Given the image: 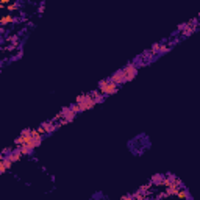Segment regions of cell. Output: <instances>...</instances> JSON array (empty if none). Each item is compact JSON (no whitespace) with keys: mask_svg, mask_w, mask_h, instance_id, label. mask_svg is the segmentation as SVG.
Wrapping results in <instances>:
<instances>
[{"mask_svg":"<svg viewBox=\"0 0 200 200\" xmlns=\"http://www.w3.org/2000/svg\"><path fill=\"white\" fill-rule=\"evenodd\" d=\"M119 91V86L114 84L110 78H103L99 82V92L102 95H113Z\"/></svg>","mask_w":200,"mask_h":200,"instance_id":"cell-1","label":"cell"},{"mask_svg":"<svg viewBox=\"0 0 200 200\" xmlns=\"http://www.w3.org/2000/svg\"><path fill=\"white\" fill-rule=\"evenodd\" d=\"M122 71H124V74H125V77H127V83L132 82L134 77L138 75V66H136L134 63H128L125 67H122Z\"/></svg>","mask_w":200,"mask_h":200,"instance_id":"cell-2","label":"cell"},{"mask_svg":"<svg viewBox=\"0 0 200 200\" xmlns=\"http://www.w3.org/2000/svg\"><path fill=\"white\" fill-rule=\"evenodd\" d=\"M110 80L114 84H117V86H122V84L127 83V77H125V74H124V71H122V69H119V71L114 72V74L110 77Z\"/></svg>","mask_w":200,"mask_h":200,"instance_id":"cell-3","label":"cell"},{"mask_svg":"<svg viewBox=\"0 0 200 200\" xmlns=\"http://www.w3.org/2000/svg\"><path fill=\"white\" fill-rule=\"evenodd\" d=\"M78 106H80V111H82V113H84V111H88V110H92L95 106V103H94V100H92L89 92L84 94V102L78 103Z\"/></svg>","mask_w":200,"mask_h":200,"instance_id":"cell-4","label":"cell"},{"mask_svg":"<svg viewBox=\"0 0 200 200\" xmlns=\"http://www.w3.org/2000/svg\"><path fill=\"white\" fill-rule=\"evenodd\" d=\"M6 156H8V158L13 161V163H19V161L22 160V156H24V155H22V153L19 152V149H17V147H14V149L11 150V152H10Z\"/></svg>","mask_w":200,"mask_h":200,"instance_id":"cell-5","label":"cell"},{"mask_svg":"<svg viewBox=\"0 0 200 200\" xmlns=\"http://www.w3.org/2000/svg\"><path fill=\"white\" fill-rule=\"evenodd\" d=\"M61 116H63V119L64 121H67V122H72L75 119V116L77 114L75 113H72V110L69 108V106H66V108H63L61 110Z\"/></svg>","mask_w":200,"mask_h":200,"instance_id":"cell-6","label":"cell"},{"mask_svg":"<svg viewBox=\"0 0 200 200\" xmlns=\"http://www.w3.org/2000/svg\"><path fill=\"white\" fill-rule=\"evenodd\" d=\"M175 197H178L180 200H191V195H189V191H188V188H184V184H183V186L182 188H180V191L178 192H177V195H175Z\"/></svg>","mask_w":200,"mask_h":200,"instance_id":"cell-7","label":"cell"},{"mask_svg":"<svg viewBox=\"0 0 200 200\" xmlns=\"http://www.w3.org/2000/svg\"><path fill=\"white\" fill-rule=\"evenodd\" d=\"M14 22H16V17H14L13 14H5V16L0 17V27L8 25V24H14Z\"/></svg>","mask_w":200,"mask_h":200,"instance_id":"cell-8","label":"cell"},{"mask_svg":"<svg viewBox=\"0 0 200 200\" xmlns=\"http://www.w3.org/2000/svg\"><path fill=\"white\" fill-rule=\"evenodd\" d=\"M91 94V97H92V100H94V103L97 105V103H103L105 102V95H102L99 92V89L97 91H92V92H89Z\"/></svg>","mask_w":200,"mask_h":200,"instance_id":"cell-9","label":"cell"},{"mask_svg":"<svg viewBox=\"0 0 200 200\" xmlns=\"http://www.w3.org/2000/svg\"><path fill=\"white\" fill-rule=\"evenodd\" d=\"M42 127H44V130H45V134H52L53 132L56 130V127H55V122L53 121H50V122H44V124H41Z\"/></svg>","mask_w":200,"mask_h":200,"instance_id":"cell-10","label":"cell"},{"mask_svg":"<svg viewBox=\"0 0 200 200\" xmlns=\"http://www.w3.org/2000/svg\"><path fill=\"white\" fill-rule=\"evenodd\" d=\"M174 178H175V175H174V174H167L166 177H163V182H161V186L169 188V186L172 184V182H174Z\"/></svg>","mask_w":200,"mask_h":200,"instance_id":"cell-11","label":"cell"},{"mask_svg":"<svg viewBox=\"0 0 200 200\" xmlns=\"http://www.w3.org/2000/svg\"><path fill=\"white\" fill-rule=\"evenodd\" d=\"M178 191H180V186H177V184L172 183L169 188H166V191H164V192H166V195L169 197V195H177V192H178Z\"/></svg>","mask_w":200,"mask_h":200,"instance_id":"cell-12","label":"cell"},{"mask_svg":"<svg viewBox=\"0 0 200 200\" xmlns=\"http://www.w3.org/2000/svg\"><path fill=\"white\" fill-rule=\"evenodd\" d=\"M161 182H163V175L161 174H156L152 177V180H150V183L155 184V186H161Z\"/></svg>","mask_w":200,"mask_h":200,"instance_id":"cell-13","label":"cell"},{"mask_svg":"<svg viewBox=\"0 0 200 200\" xmlns=\"http://www.w3.org/2000/svg\"><path fill=\"white\" fill-rule=\"evenodd\" d=\"M17 149H19V152H21L24 156H28V155H32V153H33V150H30L27 145H19Z\"/></svg>","mask_w":200,"mask_h":200,"instance_id":"cell-14","label":"cell"},{"mask_svg":"<svg viewBox=\"0 0 200 200\" xmlns=\"http://www.w3.org/2000/svg\"><path fill=\"white\" fill-rule=\"evenodd\" d=\"M2 163H3V166H5L6 171H10V169L13 167V161H11L8 156H2Z\"/></svg>","mask_w":200,"mask_h":200,"instance_id":"cell-15","label":"cell"},{"mask_svg":"<svg viewBox=\"0 0 200 200\" xmlns=\"http://www.w3.org/2000/svg\"><path fill=\"white\" fill-rule=\"evenodd\" d=\"M152 186L153 184L152 183H147V184H142V186L138 189V192H141V194H145V192H149L150 189H152Z\"/></svg>","mask_w":200,"mask_h":200,"instance_id":"cell-16","label":"cell"},{"mask_svg":"<svg viewBox=\"0 0 200 200\" xmlns=\"http://www.w3.org/2000/svg\"><path fill=\"white\" fill-rule=\"evenodd\" d=\"M160 45H161V42H155V44L150 47V55H156V53H160Z\"/></svg>","mask_w":200,"mask_h":200,"instance_id":"cell-17","label":"cell"},{"mask_svg":"<svg viewBox=\"0 0 200 200\" xmlns=\"http://www.w3.org/2000/svg\"><path fill=\"white\" fill-rule=\"evenodd\" d=\"M132 197H133L134 200H149L144 194H141V192H134V194L132 195Z\"/></svg>","mask_w":200,"mask_h":200,"instance_id":"cell-18","label":"cell"},{"mask_svg":"<svg viewBox=\"0 0 200 200\" xmlns=\"http://www.w3.org/2000/svg\"><path fill=\"white\" fill-rule=\"evenodd\" d=\"M6 10H8V11H17L19 10V3H16V2L10 3V5L6 6Z\"/></svg>","mask_w":200,"mask_h":200,"instance_id":"cell-19","label":"cell"},{"mask_svg":"<svg viewBox=\"0 0 200 200\" xmlns=\"http://www.w3.org/2000/svg\"><path fill=\"white\" fill-rule=\"evenodd\" d=\"M169 50H171V47H169V45H166V44H163V42H161V45H160V53H161V55H163V53H167Z\"/></svg>","mask_w":200,"mask_h":200,"instance_id":"cell-20","label":"cell"},{"mask_svg":"<svg viewBox=\"0 0 200 200\" xmlns=\"http://www.w3.org/2000/svg\"><path fill=\"white\" fill-rule=\"evenodd\" d=\"M69 108H71V110H72V113H75V114L82 113V111H80V106L77 105V103H74V105H71V106H69Z\"/></svg>","mask_w":200,"mask_h":200,"instance_id":"cell-21","label":"cell"},{"mask_svg":"<svg viewBox=\"0 0 200 200\" xmlns=\"http://www.w3.org/2000/svg\"><path fill=\"white\" fill-rule=\"evenodd\" d=\"M84 102V94H80V95H77V99H75V103L78 105V103H82Z\"/></svg>","mask_w":200,"mask_h":200,"instance_id":"cell-22","label":"cell"},{"mask_svg":"<svg viewBox=\"0 0 200 200\" xmlns=\"http://www.w3.org/2000/svg\"><path fill=\"white\" fill-rule=\"evenodd\" d=\"M36 132L39 133L41 136H44V134H45V130H44V127H42V125H39V127H38V128H36Z\"/></svg>","mask_w":200,"mask_h":200,"instance_id":"cell-23","label":"cell"},{"mask_svg":"<svg viewBox=\"0 0 200 200\" xmlns=\"http://www.w3.org/2000/svg\"><path fill=\"white\" fill-rule=\"evenodd\" d=\"M166 197H167V195H166V192H160V194L155 197V200H161V199H166Z\"/></svg>","mask_w":200,"mask_h":200,"instance_id":"cell-24","label":"cell"},{"mask_svg":"<svg viewBox=\"0 0 200 200\" xmlns=\"http://www.w3.org/2000/svg\"><path fill=\"white\" fill-rule=\"evenodd\" d=\"M3 172H6V169H5V166H3V163L0 161V175H2Z\"/></svg>","mask_w":200,"mask_h":200,"instance_id":"cell-25","label":"cell"},{"mask_svg":"<svg viewBox=\"0 0 200 200\" xmlns=\"http://www.w3.org/2000/svg\"><path fill=\"white\" fill-rule=\"evenodd\" d=\"M38 13H44V3H41L39 10H38Z\"/></svg>","mask_w":200,"mask_h":200,"instance_id":"cell-26","label":"cell"},{"mask_svg":"<svg viewBox=\"0 0 200 200\" xmlns=\"http://www.w3.org/2000/svg\"><path fill=\"white\" fill-rule=\"evenodd\" d=\"M184 27H186V24H180V25H178V30H180V32H183Z\"/></svg>","mask_w":200,"mask_h":200,"instance_id":"cell-27","label":"cell"},{"mask_svg":"<svg viewBox=\"0 0 200 200\" xmlns=\"http://www.w3.org/2000/svg\"><path fill=\"white\" fill-rule=\"evenodd\" d=\"M0 161H2V155H0Z\"/></svg>","mask_w":200,"mask_h":200,"instance_id":"cell-28","label":"cell"}]
</instances>
